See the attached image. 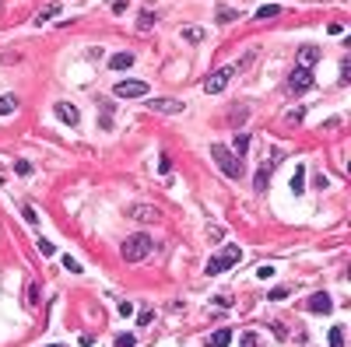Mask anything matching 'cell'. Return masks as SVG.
Instances as JSON below:
<instances>
[{
  "instance_id": "1",
  "label": "cell",
  "mask_w": 351,
  "mask_h": 347,
  "mask_svg": "<svg viewBox=\"0 0 351 347\" xmlns=\"http://www.w3.org/2000/svg\"><path fill=\"white\" fill-rule=\"evenodd\" d=\"M151 249H154V239L148 235V231H137V235H130L127 242H123V260L127 263H141V260H148L151 256Z\"/></svg>"
},
{
  "instance_id": "2",
  "label": "cell",
  "mask_w": 351,
  "mask_h": 347,
  "mask_svg": "<svg viewBox=\"0 0 351 347\" xmlns=\"http://www.w3.org/2000/svg\"><path fill=\"white\" fill-rule=\"evenodd\" d=\"M239 260H243V249H239V246H225L221 253H214V256L207 260L204 270H207V277H214V274H225L228 266H236Z\"/></svg>"
},
{
  "instance_id": "3",
  "label": "cell",
  "mask_w": 351,
  "mask_h": 347,
  "mask_svg": "<svg viewBox=\"0 0 351 347\" xmlns=\"http://www.w3.org/2000/svg\"><path fill=\"white\" fill-rule=\"evenodd\" d=\"M285 162V147H274L270 151V158H263V165L256 169V175H253V189L256 193H263L267 189V182H270V175H274V169Z\"/></svg>"
},
{
  "instance_id": "4",
  "label": "cell",
  "mask_w": 351,
  "mask_h": 347,
  "mask_svg": "<svg viewBox=\"0 0 351 347\" xmlns=\"http://www.w3.org/2000/svg\"><path fill=\"white\" fill-rule=\"evenodd\" d=\"M211 158L221 165V172L228 175V179H239L243 175V158H236L228 147H221V144H211Z\"/></svg>"
},
{
  "instance_id": "5",
  "label": "cell",
  "mask_w": 351,
  "mask_h": 347,
  "mask_svg": "<svg viewBox=\"0 0 351 347\" xmlns=\"http://www.w3.org/2000/svg\"><path fill=\"white\" fill-rule=\"evenodd\" d=\"M232 74H236V63H228V67H218L214 74H207V81H204V91H207V95H218V91H225V85L232 81Z\"/></svg>"
},
{
  "instance_id": "6",
  "label": "cell",
  "mask_w": 351,
  "mask_h": 347,
  "mask_svg": "<svg viewBox=\"0 0 351 347\" xmlns=\"http://www.w3.org/2000/svg\"><path fill=\"white\" fill-rule=\"evenodd\" d=\"M313 88V70L309 67H295L292 74H288V91L292 95H302V91H309Z\"/></svg>"
},
{
  "instance_id": "7",
  "label": "cell",
  "mask_w": 351,
  "mask_h": 347,
  "mask_svg": "<svg viewBox=\"0 0 351 347\" xmlns=\"http://www.w3.org/2000/svg\"><path fill=\"white\" fill-rule=\"evenodd\" d=\"M144 105H148L151 112H162V116H179V112L186 109L179 98H148Z\"/></svg>"
},
{
  "instance_id": "8",
  "label": "cell",
  "mask_w": 351,
  "mask_h": 347,
  "mask_svg": "<svg viewBox=\"0 0 351 347\" xmlns=\"http://www.w3.org/2000/svg\"><path fill=\"white\" fill-rule=\"evenodd\" d=\"M112 91H116V98H144L148 95V85L144 81H120Z\"/></svg>"
},
{
  "instance_id": "9",
  "label": "cell",
  "mask_w": 351,
  "mask_h": 347,
  "mask_svg": "<svg viewBox=\"0 0 351 347\" xmlns=\"http://www.w3.org/2000/svg\"><path fill=\"white\" fill-rule=\"evenodd\" d=\"M330 308H334V302H330V295H327V291L309 295V312H313V316H330Z\"/></svg>"
},
{
  "instance_id": "10",
  "label": "cell",
  "mask_w": 351,
  "mask_h": 347,
  "mask_svg": "<svg viewBox=\"0 0 351 347\" xmlns=\"http://www.w3.org/2000/svg\"><path fill=\"white\" fill-rule=\"evenodd\" d=\"M53 112L60 116V123H67V127H77V123H81V112H77V105H70V102H56Z\"/></svg>"
},
{
  "instance_id": "11",
  "label": "cell",
  "mask_w": 351,
  "mask_h": 347,
  "mask_svg": "<svg viewBox=\"0 0 351 347\" xmlns=\"http://www.w3.org/2000/svg\"><path fill=\"white\" fill-rule=\"evenodd\" d=\"M316 60H320V46H302V49H299L295 67H309V70H313V67H316Z\"/></svg>"
},
{
  "instance_id": "12",
  "label": "cell",
  "mask_w": 351,
  "mask_h": 347,
  "mask_svg": "<svg viewBox=\"0 0 351 347\" xmlns=\"http://www.w3.org/2000/svg\"><path fill=\"white\" fill-rule=\"evenodd\" d=\"M127 214L137 217V221H158V211H154V207H144V204H134Z\"/></svg>"
},
{
  "instance_id": "13",
  "label": "cell",
  "mask_w": 351,
  "mask_h": 347,
  "mask_svg": "<svg viewBox=\"0 0 351 347\" xmlns=\"http://www.w3.org/2000/svg\"><path fill=\"white\" fill-rule=\"evenodd\" d=\"M228 344H232V330H214L204 347H228Z\"/></svg>"
},
{
  "instance_id": "14",
  "label": "cell",
  "mask_w": 351,
  "mask_h": 347,
  "mask_svg": "<svg viewBox=\"0 0 351 347\" xmlns=\"http://www.w3.org/2000/svg\"><path fill=\"white\" fill-rule=\"evenodd\" d=\"M60 11H63L60 4H46L43 11L35 14V25H43V21H53V18H60Z\"/></svg>"
},
{
  "instance_id": "15",
  "label": "cell",
  "mask_w": 351,
  "mask_h": 347,
  "mask_svg": "<svg viewBox=\"0 0 351 347\" xmlns=\"http://www.w3.org/2000/svg\"><path fill=\"white\" fill-rule=\"evenodd\" d=\"M246 151H250V133H236V144H232V154H236V158H246Z\"/></svg>"
},
{
  "instance_id": "16",
  "label": "cell",
  "mask_w": 351,
  "mask_h": 347,
  "mask_svg": "<svg viewBox=\"0 0 351 347\" xmlns=\"http://www.w3.org/2000/svg\"><path fill=\"white\" fill-rule=\"evenodd\" d=\"M179 35L186 39V43H201V39H204V28H197V25H183Z\"/></svg>"
},
{
  "instance_id": "17",
  "label": "cell",
  "mask_w": 351,
  "mask_h": 347,
  "mask_svg": "<svg viewBox=\"0 0 351 347\" xmlns=\"http://www.w3.org/2000/svg\"><path fill=\"white\" fill-rule=\"evenodd\" d=\"M109 67H112V70H127V67H134V56H130V53H116V56L109 60Z\"/></svg>"
},
{
  "instance_id": "18",
  "label": "cell",
  "mask_w": 351,
  "mask_h": 347,
  "mask_svg": "<svg viewBox=\"0 0 351 347\" xmlns=\"http://www.w3.org/2000/svg\"><path fill=\"white\" fill-rule=\"evenodd\" d=\"M281 14V4H263L260 11H256V21H267V18H278Z\"/></svg>"
},
{
  "instance_id": "19",
  "label": "cell",
  "mask_w": 351,
  "mask_h": 347,
  "mask_svg": "<svg viewBox=\"0 0 351 347\" xmlns=\"http://www.w3.org/2000/svg\"><path fill=\"white\" fill-rule=\"evenodd\" d=\"M302 189H305V169L299 165V169H295V175H292V193H295V197H299Z\"/></svg>"
},
{
  "instance_id": "20",
  "label": "cell",
  "mask_w": 351,
  "mask_h": 347,
  "mask_svg": "<svg viewBox=\"0 0 351 347\" xmlns=\"http://www.w3.org/2000/svg\"><path fill=\"white\" fill-rule=\"evenodd\" d=\"M18 109V98L14 95H0V116H11Z\"/></svg>"
},
{
  "instance_id": "21",
  "label": "cell",
  "mask_w": 351,
  "mask_h": 347,
  "mask_svg": "<svg viewBox=\"0 0 351 347\" xmlns=\"http://www.w3.org/2000/svg\"><path fill=\"white\" fill-rule=\"evenodd\" d=\"M330 347H344V326H334L330 330Z\"/></svg>"
},
{
  "instance_id": "22",
  "label": "cell",
  "mask_w": 351,
  "mask_h": 347,
  "mask_svg": "<svg viewBox=\"0 0 351 347\" xmlns=\"http://www.w3.org/2000/svg\"><path fill=\"white\" fill-rule=\"evenodd\" d=\"M151 21H154V14H151V11H141V18H137V28H141V32H148V28H151Z\"/></svg>"
},
{
  "instance_id": "23",
  "label": "cell",
  "mask_w": 351,
  "mask_h": 347,
  "mask_svg": "<svg viewBox=\"0 0 351 347\" xmlns=\"http://www.w3.org/2000/svg\"><path fill=\"white\" fill-rule=\"evenodd\" d=\"M14 172H18V175H32V162L18 158V162H14Z\"/></svg>"
},
{
  "instance_id": "24",
  "label": "cell",
  "mask_w": 351,
  "mask_h": 347,
  "mask_svg": "<svg viewBox=\"0 0 351 347\" xmlns=\"http://www.w3.org/2000/svg\"><path fill=\"white\" fill-rule=\"evenodd\" d=\"M207 235H211V242H221V239H225V228H221V224H211Z\"/></svg>"
},
{
  "instance_id": "25",
  "label": "cell",
  "mask_w": 351,
  "mask_h": 347,
  "mask_svg": "<svg viewBox=\"0 0 351 347\" xmlns=\"http://www.w3.org/2000/svg\"><path fill=\"white\" fill-rule=\"evenodd\" d=\"M39 253H43V256H53V253H56V246H53L50 239H39Z\"/></svg>"
},
{
  "instance_id": "26",
  "label": "cell",
  "mask_w": 351,
  "mask_h": 347,
  "mask_svg": "<svg viewBox=\"0 0 351 347\" xmlns=\"http://www.w3.org/2000/svg\"><path fill=\"white\" fill-rule=\"evenodd\" d=\"M63 266L70 270V274H81V263H77L74 256H63Z\"/></svg>"
},
{
  "instance_id": "27",
  "label": "cell",
  "mask_w": 351,
  "mask_h": 347,
  "mask_svg": "<svg viewBox=\"0 0 351 347\" xmlns=\"http://www.w3.org/2000/svg\"><path fill=\"white\" fill-rule=\"evenodd\" d=\"M218 21H236V11H232V7H218Z\"/></svg>"
},
{
  "instance_id": "28",
  "label": "cell",
  "mask_w": 351,
  "mask_h": 347,
  "mask_svg": "<svg viewBox=\"0 0 351 347\" xmlns=\"http://www.w3.org/2000/svg\"><path fill=\"white\" fill-rule=\"evenodd\" d=\"M239 347H260V344H256L253 333H243V337H239Z\"/></svg>"
},
{
  "instance_id": "29",
  "label": "cell",
  "mask_w": 351,
  "mask_h": 347,
  "mask_svg": "<svg viewBox=\"0 0 351 347\" xmlns=\"http://www.w3.org/2000/svg\"><path fill=\"white\" fill-rule=\"evenodd\" d=\"M116 347H134V337L130 333H120V337H116Z\"/></svg>"
},
{
  "instance_id": "30",
  "label": "cell",
  "mask_w": 351,
  "mask_h": 347,
  "mask_svg": "<svg viewBox=\"0 0 351 347\" xmlns=\"http://www.w3.org/2000/svg\"><path fill=\"white\" fill-rule=\"evenodd\" d=\"M288 295H292L288 288H274V291H270V298H274V302H281V298H288Z\"/></svg>"
},
{
  "instance_id": "31",
  "label": "cell",
  "mask_w": 351,
  "mask_h": 347,
  "mask_svg": "<svg viewBox=\"0 0 351 347\" xmlns=\"http://www.w3.org/2000/svg\"><path fill=\"white\" fill-rule=\"evenodd\" d=\"M151 319H154V312H151V308H144V312H141V316H137V323H141V326H148V323H151Z\"/></svg>"
},
{
  "instance_id": "32",
  "label": "cell",
  "mask_w": 351,
  "mask_h": 347,
  "mask_svg": "<svg viewBox=\"0 0 351 347\" xmlns=\"http://www.w3.org/2000/svg\"><path fill=\"white\" fill-rule=\"evenodd\" d=\"M256 277H263V281H270V277H274V266H260V270H256Z\"/></svg>"
},
{
  "instance_id": "33",
  "label": "cell",
  "mask_w": 351,
  "mask_h": 347,
  "mask_svg": "<svg viewBox=\"0 0 351 347\" xmlns=\"http://www.w3.org/2000/svg\"><path fill=\"white\" fill-rule=\"evenodd\" d=\"M21 217H25V221H28V224H35V221H39V217H35V211H32V207H21Z\"/></svg>"
},
{
  "instance_id": "34",
  "label": "cell",
  "mask_w": 351,
  "mask_h": 347,
  "mask_svg": "<svg viewBox=\"0 0 351 347\" xmlns=\"http://www.w3.org/2000/svg\"><path fill=\"white\" fill-rule=\"evenodd\" d=\"M302 116H305V112H302V109H292V112H288V116H285V120H288V123H299V120H302Z\"/></svg>"
},
{
  "instance_id": "35",
  "label": "cell",
  "mask_w": 351,
  "mask_h": 347,
  "mask_svg": "<svg viewBox=\"0 0 351 347\" xmlns=\"http://www.w3.org/2000/svg\"><path fill=\"white\" fill-rule=\"evenodd\" d=\"M120 316H134V305L130 302H120Z\"/></svg>"
},
{
  "instance_id": "36",
  "label": "cell",
  "mask_w": 351,
  "mask_h": 347,
  "mask_svg": "<svg viewBox=\"0 0 351 347\" xmlns=\"http://www.w3.org/2000/svg\"><path fill=\"white\" fill-rule=\"evenodd\" d=\"M28 302H32V305L39 302V288H35V284H28Z\"/></svg>"
},
{
  "instance_id": "37",
  "label": "cell",
  "mask_w": 351,
  "mask_h": 347,
  "mask_svg": "<svg viewBox=\"0 0 351 347\" xmlns=\"http://www.w3.org/2000/svg\"><path fill=\"white\" fill-rule=\"evenodd\" d=\"M53 347H67V344H53Z\"/></svg>"
}]
</instances>
